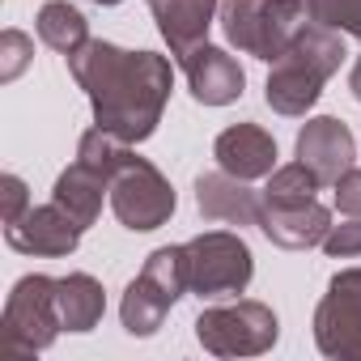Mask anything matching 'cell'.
Masks as SVG:
<instances>
[{
    "label": "cell",
    "mask_w": 361,
    "mask_h": 361,
    "mask_svg": "<svg viewBox=\"0 0 361 361\" xmlns=\"http://www.w3.org/2000/svg\"><path fill=\"white\" fill-rule=\"evenodd\" d=\"M64 60L73 81L85 90L98 128L115 132L123 145H140L157 132L174 90V68L166 56L128 51L106 39H90L81 51Z\"/></svg>",
    "instance_id": "obj_1"
},
{
    "label": "cell",
    "mask_w": 361,
    "mask_h": 361,
    "mask_svg": "<svg viewBox=\"0 0 361 361\" xmlns=\"http://www.w3.org/2000/svg\"><path fill=\"white\" fill-rule=\"evenodd\" d=\"M226 43L272 64L289 51L293 35L310 22L306 0H221L217 13Z\"/></svg>",
    "instance_id": "obj_2"
},
{
    "label": "cell",
    "mask_w": 361,
    "mask_h": 361,
    "mask_svg": "<svg viewBox=\"0 0 361 361\" xmlns=\"http://www.w3.org/2000/svg\"><path fill=\"white\" fill-rule=\"evenodd\" d=\"M188 247V285L200 302H226L247 293L255 276V255L234 230H204Z\"/></svg>",
    "instance_id": "obj_3"
},
{
    "label": "cell",
    "mask_w": 361,
    "mask_h": 361,
    "mask_svg": "<svg viewBox=\"0 0 361 361\" xmlns=\"http://www.w3.org/2000/svg\"><path fill=\"white\" fill-rule=\"evenodd\" d=\"M196 340L213 357H259L281 340V319L255 298L204 306L196 319Z\"/></svg>",
    "instance_id": "obj_4"
},
{
    "label": "cell",
    "mask_w": 361,
    "mask_h": 361,
    "mask_svg": "<svg viewBox=\"0 0 361 361\" xmlns=\"http://www.w3.org/2000/svg\"><path fill=\"white\" fill-rule=\"evenodd\" d=\"M60 331H64V319H60V302H56V276H43V272L22 276L5 302L0 348L18 353V357H35V353L51 348Z\"/></svg>",
    "instance_id": "obj_5"
},
{
    "label": "cell",
    "mask_w": 361,
    "mask_h": 361,
    "mask_svg": "<svg viewBox=\"0 0 361 361\" xmlns=\"http://www.w3.org/2000/svg\"><path fill=\"white\" fill-rule=\"evenodd\" d=\"M174 188L170 178L140 153H123L115 174H111V209L119 217L123 230L132 234H149V230H161L170 217H174Z\"/></svg>",
    "instance_id": "obj_6"
},
{
    "label": "cell",
    "mask_w": 361,
    "mask_h": 361,
    "mask_svg": "<svg viewBox=\"0 0 361 361\" xmlns=\"http://www.w3.org/2000/svg\"><path fill=\"white\" fill-rule=\"evenodd\" d=\"M314 344L323 357H361V268H340L314 306Z\"/></svg>",
    "instance_id": "obj_7"
},
{
    "label": "cell",
    "mask_w": 361,
    "mask_h": 361,
    "mask_svg": "<svg viewBox=\"0 0 361 361\" xmlns=\"http://www.w3.org/2000/svg\"><path fill=\"white\" fill-rule=\"evenodd\" d=\"M81 226L51 200V204H30L18 221L5 226V243L18 251V255H73L81 247Z\"/></svg>",
    "instance_id": "obj_8"
},
{
    "label": "cell",
    "mask_w": 361,
    "mask_h": 361,
    "mask_svg": "<svg viewBox=\"0 0 361 361\" xmlns=\"http://www.w3.org/2000/svg\"><path fill=\"white\" fill-rule=\"evenodd\" d=\"M293 153H298V161H302L306 170H314V178H319L323 188H331L336 178L353 166L357 140H353V132H348L344 119H336V115H314V119H306V128L298 132Z\"/></svg>",
    "instance_id": "obj_9"
},
{
    "label": "cell",
    "mask_w": 361,
    "mask_h": 361,
    "mask_svg": "<svg viewBox=\"0 0 361 361\" xmlns=\"http://www.w3.org/2000/svg\"><path fill=\"white\" fill-rule=\"evenodd\" d=\"M149 13L170 47V60L183 64L196 47L209 43V26L221 13V0H149Z\"/></svg>",
    "instance_id": "obj_10"
},
{
    "label": "cell",
    "mask_w": 361,
    "mask_h": 361,
    "mask_svg": "<svg viewBox=\"0 0 361 361\" xmlns=\"http://www.w3.org/2000/svg\"><path fill=\"white\" fill-rule=\"evenodd\" d=\"M259 230L268 243L285 247V251H310L323 247L327 230H331V209L314 200H293V204H264L259 200Z\"/></svg>",
    "instance_id": "obj_11"
},
{
    "label": "cell",
    "mask_w": 361,
    "mask_h": 361,
    "mask_svg": "<svg viewBox=\"0 0 361 361\" xmlns=\"http://www.w3.org/2000/svg\"><path fill=\"white\" fill-rule=\"evenodd\" d=\"M183 73H188V90L200 106H230L243 98L247 90V73L243 64L226 51V47H196L188 60H183Z\"/></svg>",
    "instance_id": "obj_12"
},
{
    "label": "cell",
    "mask_w": 361,
    "mask_h": 361,
    "mask_svg": "<svg viewBox=\"0 0 361 361\" xmlns=\"http://www.w3.org/2000/svg\"><path fill=\"white\" fill-rule=\"evenodd\" d=\"M213 157L226 174L255 183V178H268L276 170V140L259 123H230L213 140Z\"/></svg>",
    "instance_id": "obj_13"
},
{
    "label": "cell",
    "mask_w": 361,
    "mask_h": 361,
    "mask_svg": "<svg viewBox=\"0 0 361 361\" xmlns=\"http://www.w3.org/2000/svg\"><path fill=\"white\" fill-rule=\"evenodd\" d=\"M323 85H327V77H323L310 60H302L298 51H285L281 60H272V73H268V81H264V102H268L276 115L298 119V115H306V111L319 102Z\"/></svg>",
    "instance_id": "obj_14"
},
{
    "label": "cell",
    "mask_w": 361,
    "mask_h": 361,
    "mask_svg": "<svg viewBox=\"0 0 361 361\" xmlns=\"http://www.w3.org/2000/svg\"><path fill=\"white\" fill-rule=\"evenodd\" d=\"M196 209L204 221L221 226H259V192L247 188V178L226 174L221 166L196 178Z\"/></svg>",
    "instance_id": "obj_15"
},
{
    "label": "cell",
    "mask_w": 361,
    "mask_h": 361,
    "mask_svg": "<svg viewBox=\"0 0 361 361\" xmlns=\"http://www.w3.org/2000/svg\"><path fill=\"white\" fill-rule=\"evenodd\" d=\"M111 196V178L102 174V170H94L90 161H73L60 178H56V188H51V200L81 226V230H90L98 217H102V200Z\"/></svg>",
    "instance_id": "obj_16"
},
{
    "label": "cell",
    "mask_w": 361,
    "mask_h": 361,
    "mask_svg": "<svg viewBox=\"0 0 361 361\" xmlns=\"http://www.w3.org/2000/svg\"><path fill=\"white\" fill-rule=\"evenodd\" d=\"M56 302H60V319L64 331H94L106 314V293L102 281L90 272H68L56 281Z\"/></svg>",
    "instance_id": "obj_17"
},
{
    "label": "cell",
    "mask_w": 361,
    "mask_h": 361,
    "mask_svg": "<svg viewBox=\"0 0 361 361\" xmlns=\"http://www.w3.org/2000/svg\"><path fill=\"white\" fill-rule=\"evenodd\" d=\"M170 306H174V302H170L153 281L136 276V281L123 289V302H119L123 331H128V336H136V340L157 336V331H161V323H166V314H170Z\"/></svg>",
    "instance_id": "obj_18"
},
{
    "label": "cell",
    "mask_w": 361,
    "mask_h": 361,
    "mask_svg": "<svg viewBox=\"0 0 361 361\" xmlns=\"http://www.w3.org/2000/svg\"><path fill=\"white\" fill-rule=\"evenodd\" d=\"M35 30L60 56H73V51H81L90 43V22H85V13L77 5H68V0H47L39 9V18H35Z\"/></svg>",
    "instance_id": "obj_19"
},
{
    "label": "cell",
    "mask_w": 361,
    "mask_h": 361,
    "mask_svg": "<svg viewBox=\"0 0 361 361\" xmlns=\"http://www.w3.org/2000/svg\"><path fill=\"white\" fill-rule=\"evenodd\" d=\"M289 51H298L302 60H310L327 81L340 73V64H344V56H348L344 35H340V30H331V26H319V22H306V26L293 35Z\"/></svg>",
    "instance_id": "obj_20"
},
{
    "label": "cell",
    "mask_w": 361,
    "mask_h": 361,
    "mask_svg": "<svg viewBox=\"0 0 361 361\" xmlns=\"http://www.w3.org/2000/svg\"><path fill=\"white\" fill-rule=\"evenodd\" d=\"M140 276L153 281L170 302H178L183 293H192V285H188V247H157V251H149Z\"/></svg>",
    "instance_id": "obj_21"
},
{
    "label": "cell",
    "mask_w": 361,
    "mask_h": 361,
    "mask_svg": "<svg viewBox=\"0 0 361 361\" xmlns=\"http://www.w3.org/2000/svg\"><path fill=\"white\" fill-rule=\"evenodd\" d=\"M323 183L314 178V170H306L302 161H289V166H276L272 174H268V183H264V192H259V200L264 204H293V200H314V192H319Z\"/></svg>",
    "instance_id": "obj_22"
},
{
    "label": "cell",
    "mask_w": 361,
    "mask_h": 361,
    "mask_svg": "<svg viewBox=\"0 0 361 361\" xmlns=\"http://www.w3.org/2000/svg\"><path fill=\"white\" fill-rule=\"evenodd\" d=\"M306 13L319 26H331L348 39H361V0H306Z\"/></svg>",
    "instance_id": "obj_23"
},
{
    "label": "cell",
    "mask_w": 361,
    "mask_h": 361,
    "mask_svg": "<svg viewBox=\"0 0 361 361\" xmlns=\"http://www.w3.org/2000/svg\"><path fill=\"white\" fill-rule=\"evenodd\" d=\"M30 60H35V39L26 35V30H5L0 35V81H18L26 68H30Z\"/></svg>",
    "instance_id": "obj_24"
},
{
    "label": "cell",
    "mask_w": 361,
    "mask_h": 361,
    "mask_svg": "<svg viewBox=\"0 0 361 361\" xmlns=\"http://www.w3.org/2000/svg\"><path fill=\"white\" fill-rule=\"evenodd\" d=\"M323 251H327L331 259H353V255H361V217H348V221L331 226L327 238H323Z\"/></svg>",
    "instance_id": "obj_25"
},
{
    "label": "cell",
    "mask_w": 361,
    "mask_h": 361,
    "mask_svg": "<svg viewBox=\"0 0 361 361\" xmlns=\"http://www.w3.org/2000/svg\"><path fill=\"white\" fill-rule=\"evenodd\" d=\"M331 200H336V213L344 217H361V166H348L336 183H331Z\"/></svg>",
    "instance_id": "obj_26"
},
{
    "label": "cell",
    "mask_w": 361,
    "mask_h": 361,
    "mask_svg": "<svg viewBox=\"0 0 361 361\" xmlns=\"http://www.w3.org/2000/svg\"><path fill=\"white\" fill-rule=\"evenodd\" d=\"M0 200H5V226H9V221H18V217L30 209L26 183H22L18 174H5V178H0Z\"/></svg>",
    "instance_id": "obj_27"
},
{
    "label": "cell",
    "mask_w": 361,
    "mask_h": 361,
    "mask_svg": "<svg viewBox=\"0 0 361 361\" xmlns=\"http://www.w3.org/2000/svg\"><path fill=\"white\" fill-rule=\"evenodd\" d=\"M348 90H353V98L361 102V56L353 60V73H348Z\"/></svg>",
    "instance_id": "obj_28"
},
{
    "label": "cell",
    "mask_w": 361,
    "mask_h": 361,
    "mask_svg": "<svg viewBox=\"0 0 361 361\" xmlns=\"http://www.w3.org/2000/svg\"><path fill=\"white\" fill-rule=\"evenodd\" d=\"M94 5H102V9H111V5H123V0H94Z\"/></svg>",
    "instance_id": "obj_29"
}]
</instances>
